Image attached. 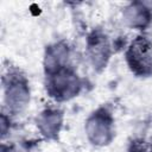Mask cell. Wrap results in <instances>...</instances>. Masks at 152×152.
<instances>
[{"instance_id":"obj_4","label":"cell","mask_w":152,"mask_h":152,"mask_svg":"<svg viewBox=\"0 0 152 152\" xmlns=\"http://www.w3.org/2000/svg\"><path fill=\"white\" fill-rule=\"evenodd\" d=\"M5 101L12 112L24 110L30 102V89L25 81L13 78L5 88Z\"/></svg>"},{"instance_id":"obj_7","label":"cell","mask_w":152,"mask_h":152,"mask_svg":"<svg viewBox=\"0 0 152 152\" xmlns=\"http://www.w3.org/2000/svg\"><path fill=\"white\" fill-rule=\"evenodd\" d=\"M69 59V49L66 45L59 43L50 46L46 50L45 55V69L48 70L49 75L53 74L61 69L68 68L66 63Z\"/></svg>"},{"instance_id":"obj_2","label":"cell","mask_w":152,"mask_h":152,"mask_svg":"<svg viewBox=\"0 0 152 152\" xmlns=\"http://www.w3.org/2000/svg\"><path fill=\"white\" fill-rule=\"evenodd\" d=\"M81 82L77 75L69 68L61 69L50 74L48 82V91L58 101H65L78 94Z\"/></svg>"},{"instance_id":"obj_6","label":"cell","mask_w":152,"mask_h":152,"mask_svg":"<svg viewBox=\"0 0 152 152\" xmlns=\"http://www.w3.org/2000/svg\"><path fill=\"white\" fill-rule=\"evenodd\" d=\"M109 44L103 34L95 33L88 43V55L94 68H103L109 58Z\"/></svg>"},{"instance_id":"obj_8","label":"cell","mask_w":152,"mask_h":152,"mask_svg":"<svg viewBox=\"0 0 152 152\" xmlns=\"http://www.w3.org/2000/svg\"><path fill=\"white\" fill-rule=\"evenodd\" d=\"M37 125L42 134L48 138H55L62 126V114L56 109H46L39 115Z\"/></svg>"},{"instance_id":"obj_3","label":"cell","mask_w":152,"mask_h":152,"mask_svg":"<svg viewBox=\"0 0 152 152\" xmlns=\"http://www.w3.org/2000/svg\"><path fill=\"white\" fill-rule=\"evenodd\" d=\"M86 134L88 140L96 146H104L113 139V120L104 110H97L86 121Z\"/></svg>"},{"instance_id":"obj_5","label":"cell","mask_w":152,"mask_h":152,"mask_svg":"<svg viewBox=\"0 0 152 152\" xmlns=\"http://www.w3.org/2000/svg\"><path fill=\"white\" fill-rule=\"evenodd\" d=\"M124 21L133 28H144L151 21V11L142 2H132L122 12Z\"/></svg>"},{"instance_id":"obj_1","label":"cell","mask_w":152,"mask_h":152,"mask_svg":"<svg viewBox=\"0 0 152 152\" xmlns=\"http://www.w3.org/2000/svg\"><path fill=\"white\" fill-rule=\"evenodd\" d=\"M126 59L131 70L139 76L152 74V43L145 37L135 38L128 46Z\"/></svg>"}]
</instances>
